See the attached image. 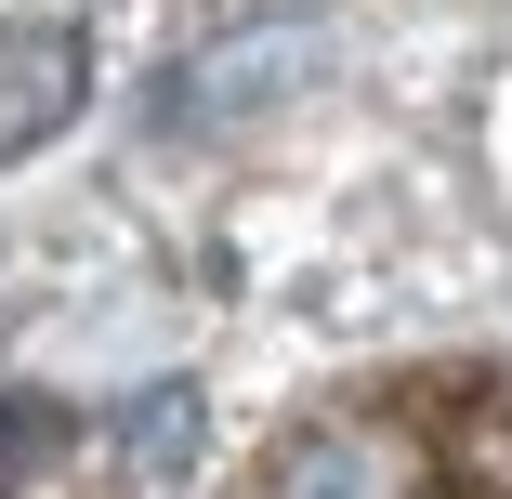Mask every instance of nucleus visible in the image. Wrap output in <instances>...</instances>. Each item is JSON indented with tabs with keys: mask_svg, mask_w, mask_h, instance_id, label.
<instances>
[{
	"mask_svg": "<svg viewBox=\"0 0 512 499\" xmlns=\"http://www.w3.org/2000/svg\"><path fill=\"white\" fill-rule=\"evenodd\" d=\"M316 79H329V27H316V14L224 27V40H197L184 66H158V92H145V132H158V145H224V132L276 119L289 92H316Z\"/></svg>",
	"mask_w": 512,
	"mask_h": 499,
	"instance_id": "nucleus-1",
	"label": "nucleus"
},
{
	"mask_svg": "<svg viewBox=\"0 0 512 499\" xmlns=\"http://www.w3.org/2000/svg\"><path fill=\"white\" fill-rule=\"evenodd\" d=\"M79 92H92V27L79 14H14L0 27V171L40 158L79 119Z\"/></svg>",
	"mask_w": 512,
	"mask_h": 499,
	"instance_id": "nucleus-2",
	"label": "nucleus"
},
{
	"mask_svg": "<svg viewBox=\"0 0 512 499\" xmlns=\"http://www.w3.org/2000/svg\"><path fill=\"white\" fill-rule=\"evenodd\" d=\"M250 499H421V460H407V434L381 421H302Z\"/></svg>",
	"mask_w": 512,
	"mask_h": 499,
	"instance_id": "nucleus-3",
	"label": "nucleus"
},
{
	"mask_svg": "<svg viewBox=\"0 0 512 499\" xmlns=\"http://www.w3.org/2000/svg\"><path fill=\"white\" fill-rule=\"evenodd\" d=\"M79 447V408H53V394H0V499H40Z\"/></svg>",
	"mask_w": 512,
	"mask_h": 499,
	"instance_id": "nucleus-4",
	"label": "nucleus"
},
{
	"mask_svg": "<svg viewBox=\"0 0 512 499\" xmlns=\"http://www.w3.org/2000/svg\"><path fill=\"white\" fill-rule=\"evenodd\" d=\"M119 460H132V473H184V460H197V381H158V394H132Z\"/></svg>",
	"mask_w": 512,
	"mask_h": 499,
	"instance_id": "nucleus-5",
	"label": "nucleus"
},
{
	"mask_svg": "<svg viewBox=\"0 0 512 499\" xmlns=\"http://www.w3.org/2000/svg\"><path fill=\"white\" fill-rule=\"evenodd\" d=\"M447 486L460 499H512V394H486V408L447 421Z\"/></svg>",
	"mask_w": 512,
	"mask_h": 499,
	"instance_id": "nucleus-6",
	"label": "nucleus"
}]
</instances>
